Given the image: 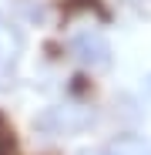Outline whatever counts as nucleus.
Wrapping results in <instances>:
<instances>
[{
	"label": "nucleus",
	"instance_id": "obj_1",
	"mask_svg": "<svg viewBox=\"0 0 151 155\" xmlns=\"http://www.w3.org/2000/svg\"><path fill=\"white\" fill-rule=\"evenodd\" d=\"M67 54L77 61L84 71H91V74H101V71H108L114 64V47H111L108 34L97 31V27L74 31L67 37Z\"/></svg>",
	"mask_w": 151,
	"mask_h": 155
},
{
	"label": "nucleus",
	"instance_id": "obj_5",
	"mask_svg": "<svg viewBox=\"0 0 151 155\" xmlns=\"http://www.w3.org/2000/svg\"><path fill=\"white\" fill-rule=\"evenodd\" d=\"M144 94L151 98V71H148V78H144Z\"/></svg>",
	"mask_w": 151,
	"mask_h": 155
},
{
	"label": "nucleus",
	"instance_id": "obj_4",
	"mask_svg": "<svg viewBox=\"0 0 151 155\" xmlns=\"http://www.w3.org/2000/svg\"><path fill=\"white\" fill-rule=\"evenodd\" d=\"M101 155H151V142L141 138V135H118L111 138L104 148H101Z\"/></svg>",
	"mask_w": 151,
	"mask_h": 155
},
{
	"label": "nucleus",
	"instance_id": "obj_2",
	"mask_svg": "<svg viewBox=\"0 0 151 155\" xmlns=\"http://www.w3.org/2000/svg\"><path fill=\"white\" fill-rule=\"evenodd\" d=\"M91 121H94V111L84 105H50L34 118V125L47 135H77L91 128Z\"/></svg>",
	"mask_w": 151,
	"mask_h": 155
},
{
	"label": "nucleus",
	"instance_id": "obj_3",
	"mask_svg": "<svg viewBox=\"0 0 151 155\" xmlns=\"http://www.w3.org/2000/svg\"><path fill=\"white\" fill-rule=\"evenodd\" d=\"M24 51H27V37H24V27L7 14L0 10V81H10L20 71Z\"/></svg>",
	"mask_w": 151,
	"mask_h": 155
}]
</instances>
